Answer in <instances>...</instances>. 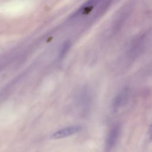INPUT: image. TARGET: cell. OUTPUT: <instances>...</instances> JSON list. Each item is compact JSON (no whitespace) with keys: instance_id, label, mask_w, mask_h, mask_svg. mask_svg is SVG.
<instances>
[{"instance_id":"obj_1","label":"cell","mask_w":152,"mask_h":152,"mask_svg":"<svg viewBox=\"0 0 152 152\" xmlns=\"http://www.w3.org/2000/svg\"><path fill=\"white\" fill-rule=\"evenodd\" d=\"M91 103V94L87 87L81 88L76 94L75 104L76 108L82 114H86L88 112Z\"/></svg>"},{"instance_id":"obj_2","label":"cell","mask_w":152,"mask_h":152,"mask_svg":"<svg viewBox=\"0 0 152 152\" xmlns=\"http://www.w3.org/2000/svg\"><path fill=\"white\" fill-rule=\"evenodd\" d=\"M121 126L119 125L113 126L109 131L104 143L105 152H110L116 145L121 134Z\"/></svg>"},{"instance_id":"obj_3","label":"cell","mask_w":152,"mask_h":152,"mask_svg":"<svg viewBox=\"0 0 152 152\" xmlns=\"http://www.w3.org/2000/svg\"><path fill=\"white\" fill-rule=\"evenodd\" d=\"M82 129L83 127L79 125L68 126L59 129L51 135L50 138L53 140L66 138L80 132Z\"/></svg>"},{"instance_id":"obj_4","label":"cell","mask_w":152,"mask_h":152,"mask_svg":"<svg viewBox=\"0 0 152 152\" xmlns=\"http://www.w3.org/2000/svg\"><path fill=\"white\" fill-rule=\"evenodd\" d=\"M129 96V89L128 87L122 88L113 98L112 103V110L118 111L126 103Z\"/></svg>"},{"instance_id":"obj_5","label":"cell","mask_w":152,"mask_h":152,"mask_svg":"<svg viewBox=\"0 0 152 152\" xmlns=\"http://www.w3.org/2000/svg\"><path fill=\"white\" fill-rule=\"evenodd\" d=\"M149 134L150 136V138L152 140V125H150V129H149Z\"/></svg>"}]
</instances>
